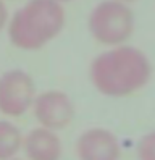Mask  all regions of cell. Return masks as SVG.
Returning a JSON list of instances; mask_svg holds the SVG:
<instances>
[{
    "mask_svg": "<svg viewBox=\"0 0 155 160\" xmlns=\"http://www.w3.org/2000/svg\"><path fill=\"white\" fill-rule=\"evenodd\" d=\"M28 160H60L63 146L57 131L42 126L32 128L23 138V147Z\"/></svg>",
    "mask_w": 155,
    "mask_h": 160,
    "instance_id": "7",
    "label": "cell"
},
{
    "mask_svg": "<svg viewBox=\"0 0 155 160\" xmlns=\"http://www.w3.org/2000/svg\"><path fill=\"white\" fill-rule=\"evenodd\" d=\"M57 2H60V3H66V2H71V0H57Z\"/></svg>",
    "mask_w": 155,
    "mask_h": 160,
    "instance_id": "11",
    "label": "cell"
},
{
    "mask_svg": "<svg viewBox=\"0 0 155 160\" xmlns=\"http://www.w3.org/2000/svg\"><path fill=\"white\" fill-rule=\"evenodd\" d=\"M10 160H23V158H16V157H15V158H10Z\"/></svg>",
    "mask_w": 155,
    "mask_h": 160,
    "instance_id": "13",
    "label": "cell"
},
{
    "mask_svg": "<svg viewBox=\"0 0 155 160\" xmlns=\"http://www.w3.org/2000/svg\"><path fill=\"white\" fill-rule=\"evenodd\" d=\"M152 78V65L142 50L118 45L99 53L89 67V79L107 97H128L141 91Z\"/></svg>",
    "mask_w": 155,
    "mask_h": 160,
    "instance_id": "1",
    "label": "cell"
},
{
    "mask_svg": "<svg viewBox=\"0 0 155 160\" xmlns=\"http://www.w3.org/2000/svg\"><path fill=\"white\" fill-rule=\"evenodd\" d=\"M36 84L29 73L10 70L0 76V113L18 118L31 110L36 99Z\"/></svg>",
    "mask_w": 155,
    "mask_h": 160,
    "instance_id": "4",
    "label": "cell"
},
{
    "mask_svg": "<svg viewBox=\"0 0 155 160\" xmlns=\"http://www.w3.org/2000/svg\"><path fill=\"white\" fill-rule=\"evenodd\" d=\"M87 29L99 44L124 45L134 31V13L124 2L102 0L87 16Z\"/></svg>",
    "mask_w": 155,
    "mask_h": 160,
    "instance_id": "3",
    "label": "cell"
},
{
    "mask_svg": "<svg viewBox=\"0 0 155 160\" xmlns=\"http://www.w3.org/2000/svg\"><path fill=\"white\" fill-rule=\"evenodd\" d=\"M10 21V16H8V8L5 5V0H0V31H3L7 24Z\"/></svg>",
    "mask_w": 155,
    "mask_h": 160,
    "instance_id": "10",
    "label": "cell"
},
{
    "mask_svg": "<svg viewBox=\"0 0 155 160\" xmlns=\"http://www.w3.org/2000/svg\"><path fill=\"white\" fill-rule=\"evenodd\" d=\"M23 134L16 125L0 120V160L15 158L23 147Z\"/></svg>",
    "mask_w": 155,
    "mask_h": 160,
    "instance_id": "8",
    "label": "cell"
},
{
    "mask_svg": "<svg viewBox=\"0 0 155 160\" xmlns=\"http://www.w3.org/2000/svg\"><path fill=\"white\" fill-rule=\"evenodd\" d=\"M31 110L39 126L52 131H60L66 128L73 121L76 113L71 97L58 89L37 94Z\"/></svg>",
    "mask_w": 155,
    "mask_h": 160,
    "instance_id": "5",
    "label": "cell"
},
{
    "mask_svg": "<svg viewBox=\"0 0 155 160\" xmlns=\"http://www.w3.org/2000/svg\"><path fill=\"white\" fill-rule=\"evenodd\" d=\"M78 160H120V139L105 128H89L76 141Z\"/></svg>",
    "mask_w": 155,
    "mask_h": 160,
    "instance_id": "6",
    "label": "cell"
},
{
    "mask_svg": "<svg viewBox=\"0 0 155 160\" xmlns=\"http://www.w3.org/2000/svg\"><path fill=\"white\" fill-rule=\"evenodd\" d=\"M66 13L57 0H28L7 24L8 39L16 49L41 50L63 31Z\"/></svg>",
    "mask_w": 155,
    "mask_h": 160,
    "instance_id": "2",
    "label": "cell"
},
{
    "mask_svg": "<svg viewBox=\"0 0 155 160\" xmlns=\"http://www.w3.org/2000/svg\"><path fill=\"white\" fill-rule=\"evenodd\" d=\"M120 2H124V3H129V2H134V0H120Z\"/></svg>",
    "mask_w": 155,
    "mask_h": 160,
    "instance_id": "12",
    "label": "cell"
},
{
    "mask_svg": "<svg viewBox=\"0 0 155 160\" xmlns=\"http://www.w3.org/2000/svg\"><path fill=\"white\" fill-rule=\"evenodd\" d=\"M136 154L139 160H155V131L144 134L138 141Z\"/></svg>",
    "mask_w": 155,
    "mask_h": 160,
    "instance_id": "9",
    "label": "cell"
}]
</instances>
